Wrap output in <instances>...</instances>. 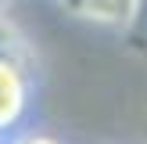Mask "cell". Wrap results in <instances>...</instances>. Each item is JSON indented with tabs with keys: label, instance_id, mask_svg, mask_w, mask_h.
Listing matches in <instances>:
<instances>
[{
	"label": "cell",
	"instance_id": "cell-1",
	"mask_svg": "<svg viewBox=\"0 0 147 144\" xmlns=\"http://www.w3.org/2000/svg\"><path fill=\"white\" fill-rule=\"evenodd\" d=\"M29 105V83L11 58H0V130L18 126Z\"/></svg>",
	"mask_w": 147,
	"mask_h": 144
},
{
	"label": "cell",
	"instance_id": "cell-2",
	"mask_svg": "<svg viewBox=\"0 0 147 144\" xmlns=\"http://www.w3.org/2000/svg\"><path fill=\"white\" fill-rule=\"evenodd\" d=\"M11 144H61V141L50 137V133H25V137H18V141H11Z\"/></svg>",
	"mask_w": 147,
	"mask_h": 144
},
{
	"label": "cell",
	"instance_id": "cell-3",
	"mask_svg": "<svg viewBox=\"0 0 147 144\" xmlns=\"http://www.w3.org/2000/svg\"><path fill=\"white\" fill-rule=\"evenodd\" d=\"M0 144H4V141H0Z\"/></svg>",
	"mask_w": 147,
	"mask_h": 144
}]
</instances>
